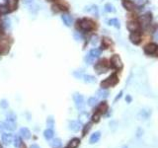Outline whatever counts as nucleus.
Segmentation results:
<instances>
[{"label":"nucleus","mask_w":158,"mask_h":148,"mask_svg":"<svg viewBox=\"0 0 158 148\" xmlns=\"http://www.w3.org/2000/svg\"><path fill=\"white\" fill-rule=\"evenodd\" d=\"M79 143H80V140L78 138H73L67 145V148H76L79 145Z\"/></svg>","instance_id":"obj_20"},{"label":"nucleus","mask_w":158,"mask_h":148,"mask_svg":"<svg viewBox=\"0 0 158 148\" xmlns=\"http://www.w3.org/2000/svg\"><path fill=\"white\" fill-rule=\"evenodd\" d=\"M47 1H52V0H47Z\"/></svg>","instance_id":"obj_52"},{"label":"nucleus","mask_w":158,"mask_h":148,"mask_svg":"<svg viewBox=\"0 0 158 148\" xmlns=\"http://www.w3.org/2000/svg\"><path fill=\"white\" fill-rule=\"evenodd\" d=\"M81 78H82L83 81L86 82V83H94V82H96V78L94 76L89 75V74H83Z\"/></svg>","instance_id":"obj_18"},{"label":"nucleus","mask_w":158,"mask_h":148,"mask_svg":"<svg viewBox=\"0 0 158 148\" xmlns=\"http://www.w3.org/2000/svg\"><path fill=\"white\" fill-rule=\"evenodd\" d=\"M61 20L66 27H71L73 24V17L68 13H63L61 15Z\"/></svg>","instance_id":"obj_4"},{"label":"nucleus","mask_w":158,"mask_h":148,"mask_svg":"<svg viewBox=\"0 0 158 148\" xmlns=\"http://www.w3.org/2000/svg\"><path fill=\"white\" fill-rule=\"evenodd\" d=\"M98 111H99V113H101V114L106 113L107 111H108V105H107L106 102H103V103L100 104V106L98 108Z\"/></svg>","instance_id":"obj_26"},{"label":"nucleus","mask_w":158,"mask_h":148,"mask_svg":"<svg viewBox=\"0 0 158 148\" xmlns=\"http://www.w3.org/2000/svg\"><path fill=\"white\" fill-rule=\"evenodd\" d=\"M73 38H74L75 41H77V42H81L83 40L82 35H81V34L79 33L78 31H75V32L73 33Z\"/></svg>","instance_id":"obj_31"},{"label":"nucleus","mask_w":158,"mask_h":148,"mask_svg":"<svg viewBox=\"0 0 158 148\" xmlns=\"http://www.w3.org/2000/svg\"><path fill=\"white\" fill-rule=\"evenodd\" d=\"M9 12H10V10H9V8L6 6V5H5V4L0 5V15L5 16V15H7Z\"/></svg>","instance_id":"obj_24"},{"label":"nucleus","mask_w":158,"mask_h":148,"mask_svg":"<svg viewBox=\"0 0 158 148\" xmlns=\"http://www.w3.org/2000/svg\"><path fill=\"white\" fill-rule=\"evenodd\" d=\"M87 104H88V106H90V107H95L96 105L98 104V99L95 98V97H91V98L88 99Z\"/></svg>","instance_id":"obj_28"},{"label":"nucleus","mask_w":158,"mask_h":148,"mask_svg":"<svg viewBox=\"0 0 158 148\" xmlns=\"http://www.w3.org/2000/svg\"><path fill=\"white\" fill-rule=\"evenodd\" d=\"M73 101L75 103V106L78 110L83 111L84 107H85V102H84V97L79 93H74L73 94Z\"/></svg>","instance_id":"obj_3"},{"label":"nucleus","mask_w":158,"mask_h":148,"mask_svg":"<svg viewBox=\"0 0 158 148\" xmlns=\"http://www.w3.org/2000/svg\"><path fill=\"white\" fill-rule=\"evenodd\" d=\"M53 135H55V132H53V130L52 129H46L44 131V136H45V138H47V139H52L53 137Z\"/></svg>","instance_id":"obj_25"},{"label":"nucleus","mask_w":158,"mask_h":148,"mask_svg":"<svg viewBox=\"0 0 158 148\" xmlns=\"http://www.w3.org/2000/svg\"><path fill=\"white\" fill-rule=\"evenodd\" d=\"M10 26H11V20L7 16H4L3 18L0 19V28L2 30L9 29Z\"/></svg>","instance_id":"obj_7"},{"label":"nucleus","mask_w":158,"mask_h":148,"mask_svg":"<svg viewBox=\"0 0 158 148\" xmlns=\"http://www.w3.org/2000/svg\"><path fill=\"white\" fill-rule=\"evenodd\" d=\"M91 126H92V124H91V122H89V124H87L86 126H84V129H83V136L87 134V132H88V131H89V129H91Z\"/></svg>","instance_id":"obj_37"},{"label":"nucleus","mask_w":158,"mask_h":148,"mask_svg":"<svg viewBox=\"0 0 158 148\" xmlns=\"http://www.w3.org/2000/svg\"><path fill=\"white\" fill-rule=\"evenodd\" d=\"M126 102H128V103H131V96H126Z\"/></svg>","instance_id":"obj_45"},{"label":"nucleus","mask_w":158,"mask_h":148,"mask_svg":"<svg viewBox=\"0 0 158 148\" xmlns=\"http://www.w3.org/2000/svg\"><path fill=\"white\" fill-rule=\"evenodd\" d=\"M123 148H128V147H126V146H124Z\"/></svg>","instance_id":"obj_50"},{"label":"nucleus","mask_w":158,"mask_h":148,"mask_svg":"<svg viewBox=\"0 0 158 148\" xmlns=\"http://www.w3.org/2000/svg\"><path fill=\"white\" fill-rule=\"evenodd\" d=\"M78 27L80 28L81 31H84V32H88V31L92 30L94 28V23L91 21L90 19L84 18L81 19L78 21Z\"/></svg>","instance_id":"obj_1"},{"label":"nucleus","mask_w":158,"mask_h":148,"mask_svg":"<svg viewBox=\"0 0 158 148\" xmlns=\"http://www.w3.org/2000/svg\"><path fill=\"white\" fill-rule=\"evenodd\" d=\"M84 10H85L86 12H89V13L93 14V15H95L96 17H98V15H99V9H98V7L96 6V5H90V6H86Z\"/></svg>","instance_id":"obj_12"},{"label":"nucleus","mask_w":158,"mask_h":148,"mask_svg":"<svg viewBox=\"0 0 158 148\" xmlns=\"http://www.w3.org/2000/svg\"><path fill=\"white\" fill-rule=\"evenodd\" d=\"M29 10H30V12L32 13V14H37L39 12V10H40V6H39V4H36L35 2L34 3H32L31 5H29Z\"/></svg>","instance_id":"obj_19"},{"label":"nucleus","mask_w":158,"mask_h":148,"mask_svg":"<svg viewBox=\"0 0 158 148\" xmlns=\"http://www.w3.org/2000/svg\"><path fill=\"white\" fill-rule=\"evenodd\" d=\"M123 5H124V7L128 10H134V4L132 3L131 1H129V0H125V1L123 2Z\"/></svg>","instance_id":"obj_23"},{"label":"nucleus","mask_w":158,"mask_h":148,"mask_svg":"<svg viewBox=\"0 0 158 148\" xmlns=\"http://www.w3.org/2000/svg\"><path fill=\"white\" fill-rule=\"evenodd\" d=\"M111 64L112 66L114 68H117V69H121V68L123 67V63H122V60H121V58L119 57V55H115L112 56L111 58Z\"/></svg>","instance_id":"obj_5"},{"label":"nucleus","mask_w":158,"mask_h":148,"mask_svg":"<svg viewBox=\"0 0 158 148\" xmlns=\"http://www.w3.org/2000/svg\"><path fill=\"white\" fill-rule=\"evenodd\" d=\"M118 81H119L118 76L116 75V74H112V75L110 76V77L107 78L106 80L101 82V87H102L103 89H105V88L115 86V85L118 83Z\"/></svg>","instance_id":"obj_2"},{"label":"nucleus","mask_w":158,"mask_h":148,"mask_svg":"<svg viewBox=\"0 0 158 148\" xmlns=\"http://www.w3.org/2000/svg\"><path fill=\"white\" fill-rule=\"evenodd\" d=\"M47 124L49 127H53V126H55V119H53L52 116H49V118H47Z\"/></svg>","instance_id":"obj_34"},{"label":"nucleus","mask_w":158,"mask_h":148,"mask_svg":"<svg viewBox=\"0 0 158 148\" xmlns=\"http://www.w3.org/2000/svg\"><path fill=\"white\" fill-rule=\"evenodd\" d=\"M20 135L24 139H29L31 137V131L27 127H22V129H20Z\"/></svg>","instance_id":"obj_14"},{"label":"nucleus","mask_w":158,"mask_h":148,"mask_svg":"<svg viewBox=\"0 0 158 148\" xmlns=\"http://www.w3.org/2000/svg\"><path fill=\"white\" fill-rule=\"evenodd\" d=\"M155 52H156V55H158V47H156V50H155Z\"/></svg>","instance_id":"obj_49"},{"label":"nucleus","mask_w":158,"mask_h":148,"mask_svg":"<svg viewBox=\"0 0 158 148\" xmlns=\"http://www.w3.org/2000/svg\"><path fill=\"white\" fill-rule=\"evenodd\" d=\"M0 148H2V146H1V145H0Z\"/></svg>","instance_id":"obj_51"},{"label":"nucleus","mask_w":158,"mask_h":148,"mask_svg":"<svg viewBox=\"0 0 158 148\" xmlns=\"http://www.w3.org/2000/svg\"><path fill=\"white\" fill-rule=\"evenodd\" d=\"M86 118H88V114L87 113H82L80 115V119H81V121H83V119H85Z\"/></svg>","instance_id":"obj_43"},{"label":"nucleus","mask_w":158,"mask_h":148,"mask_svg":"<svg viewBox=\"0 0 158 148\" xmlns=\"http://www.w3.org/2000/svg\"><path fill=\"white\" fill-rule=\"evenodd\" d=\"M109 25H111V26H114L116 28H120V21L117 19V18H113L111 20H109Z\"/></svg>","instance_id":"obj_29"},{"label":"nucleus","mask_w":158,"mask_h":148,"mask_svg":"<svg viewBox=\"0 0 158 148\" xmlns=\"http://www.w3.org/2000/svg\"><path fill=\"white\" fill-rule=\"evenodd\" d=\"M92 121L94 122H98L99 121H100V114L99 113L95 114V115L92 116Z\"/></svg>","instance_id":"obj_39"},{"label":"nucleus","mask_w":158,"mask_h":148,"mask_svg":"<svg viewBox=\"0 0 158 148\" xmlns=\"http://www.w3.org/2000/svg\"><path fill=\"white\" fill-rule=\"evenodd\" d=\"M84 59H85V61H86L87 64H93V63H94V61H95L96 58H94L93 56H91V55H89V53H87L86 56H85V58H84Z\"/></svg>","instance_id":"obj_30"},{"label":"nucleus","mask_w":158,"mask_h":148,"mask_svg":"<svg viewBox=\"0 0 158 148\" xmlns=\"http://www.w3.org/2000/svg\"><path fill=\"white\" fill-rule=\"evenodd\" d=\"M83 75V72L81 70H75L74 72H73V76H75L76 78H81Z\"/></svg>","instance_id":"obj_38"},{"label":"nucleus","mask_w":158,"mask_h":148,"mask_svg":"<svg viewBox=\"0 0 158 148\" xmlns=\"http://www.w3.org/2000/svg\"><path fill=\"white\" fill-rule=\"evenodd\" d=\"M105 11H106V12H108V13H111V12H115L116 9L111 3H107L105 5Z\"/></svg>","instance_id":"obj_32"},{"label":"nucleus","mask_w":158,"mask_h":148,"mask_svg":"<svg viewBox=\"0 0 158 148\" xmlns=\"http://www.w3.org/2000/svg\"><path fill=\"white\" fill-rule=\"evenodd\" d=\"M2 129H4V126H3V124H0V132H1Z\"/></svg>","instance_id":"obj_48"},{"label":"nucleus","mask_w":158,"mask_h":148,"mask_svg":"<svg viewBox=\"0 0 158 148\" xmlns=\"http://www.w3.org/2000/svg\"><path fill=\"white\" fill-rule=\"evenodd\" d=\"M17 5H18V0H6V6L9 8V10L16 9Z\"/></svg>","instance_id":"obj_17"},{"label":"nucleus","mask_w":158,"mask_h":148,"mask_svg":"<svg viewBox=\"0 0 158 148\" xmlns=\"http://www.w3.org/2000/svg\"><path fill=\"white\" fill-rule=\"evenodd\" d=\"M88 53L94 58H97L101 55V50H99V48H92Z\"/></svg>","instance_id":"obj_22"},{"label":"nucleus","mask_w":158,"mask_h":148,"mask_svg":"<svg viewBox=\"0 0 158 148\" xmlns=\"http://www.w3.org/2000/svg\"><path fill=\"white\" fill-rule=\"evenodd\" d=\"M30 148H40V146H39V145H37V144H33V145H31Z\"/></svg>","instance_id":"obj_46"},{"label":"nucleus","mask_w":158,"mask_h":148,"mask_svg":"<svg viewBox=\"0 0 158 148\" xmlns=\"http://www.w3.org/2000/svg\"><path fill=\"white\" fill-rule=\"evenodd\" d=\"M154 39L156 40V41H158V31L156 33H155V35H154Z\"/></svg>","instance_id":"obj_47"},{"label":"nucleus","mask_w":158,"mask_h":148,"mask_svg":"<svg viewBox=\"0 0 158 148\" xmlns=\"http://www.w3.org/2000/svg\"><path fill=\"white\" fill-rule=\"evenodd\" d=\"M156 45L154 44H149L147 45L146 47H144V52L147 53V55H152V53L155 52V50H156Z\"/></svg>","instance_id":"obj_15"},{"label":"nucleus","mask_w":158,"mask_h":148,"mask_svg":"<svg viewBox=\"0 0 158 148\" xmlns=\"http://www.w3.org/2000/svg\"><path fill=\"white\" fill-rule=\"evenodd\" d=\"M16 114L14 112H9L7 114V119H10V121H16Z\"/></svg>","instance_id":"obj_35"},{"label":"nucleus","mask_w":158,"mask_h":148,"mask_svg":"<svg viewBox=\"0 0 158 148\" xmlns=\"http://www.w3.org/2000/svg\"><path fill=\"white\" fill-rule=\"evenodd\" d=\"M122 94H123V92H120V94H118V96H117V98L115 99V102H117L119 99L121 98V97H122Z\"/></svg>","instance_id":"obj_44"},{"label":"nucleus","mask_w":158,"mask_h":148,"mask_svg":"<svg viewBox=\"0 0 158 148\" xmlns=\"http://www.w3.org/2000/svg\"><path fill=\"white\" fill-rule=\"evenodd\" d=\"M105 62H106V60L99 61L98 63L95 65V70L97 71V73L101 74V73H104L107 71V69H108V65H107Z\"/></svg>","instance_id":"obj_6"},{"label":"nucleus","mask_w":158,"mask_h":148,"mask_svg":"<svg viewBox=\"0 0 158 148\" xmlns=\"http://www.w3.org/2000/svg\"><path fill=\"white\" fill-rule=\"evenodd\" d=\"M103 44H106L109 47V45H112V42H111V40H110V39L105 38V39H103Z\"/></svg>","instance_id":"obj_41"},{"label":"nucleus","mask_w":158,"mask_h":148,"mask_svg":"<svg viewBox=\"0 0 158 148\" xmlns=\"http://www.w3.org/2000/svg\"><path fill=\"white\" fill-rule=\"evenodd\" d=\"M50 145H52L53 148H60V146L62 145V143H61V140L59 138H55L52 141Z\"/></svg>","instance_id":"obj_27"},{"label":"nucleus","mask_w":158,"mask_h":148,"mask_svg":"<svg viewBox=\"0 0 158 148\" xmlns=\"http://www.w3.org/2000/svg\"><path fill=\"white\" fill-rule=\"evenodd\" d=\"M2 142H3V144L5 145H10L11 142L13 140V135L11 134V133H3L2 134Z\"/></svg>","instance_id":"obj_10"},{"label":"nucleus","mask_w":158,"mask_h":148,"mask_svg":"<svg viewBox=\"0 0 158 148\" xmlns=\"http://www.w3.org/2000/svg\"><path fill=\"white\" fill-rule=\"evenodd\" d=\"M97 95H98V97L99 98H102V99H106L107 97L109 96V92L107 90H105V89H100V90H98L97 91Z\"/></svg>","instance_id":"obj_21"},{"label":"nucleus","mask_w":158,"mask_h":148,"mask_svg":"<svg viewBox=\"0 0 158 148\" xmlns=\"http://www.w3.org/2000/svg\"><path fill=\"white\" fill-rule=\"evenodd\" d=\"M98 42V37L97 36H92L91 37V44L93 45H95Z\"/></svg>","instance_id":"obj_40"},{"label":"nucleus","mask_w":158,"mask_h":148,"mask_svg":"<svg viewBox=\"0 0 158 148\" xmlns=\"http://www.w3.org/2000/svg\"><path fill=\"white\" fill-rule=\"evenodd\" d=\"M34 2H35V0H23V3L25 5H28V6L31 5L32 3H34Z\"/></svg>","instance_id":"obj_42"},{"label":"nucleus","mask_w":158,"mask_h":148,"mask_svg":"<svg viewBox=\"0 0 158 148\" xmlns=\"http://www.w3.org/2000/svg\"><path fill=\"white\" fill-rule=\"evenodd\" d=\"M126 27H128V29L129 31H131V32H135V31H138V29H139V25H138V23L134 22V21L129 22L128 25H126Z\"/></svg>","instance_id":"obj_13"},{"label":"nucleus","mask_w":158,"mask_h":148,"mask_svg":"<svg viewBox=\"0 0 158 148\" xmlns=\"http://www.w3.org/2000/svg\"><path fill=\"white\" fill-rule=\"evenodd\" d=\"M3 126H4V129H6L8 130H15L16 129V122H15V121L6 119V121L3 122Z\"/></svg>","instance_id":"obj_9"},{"label":"nucleus","mask_w":158,"mask_h":148,"mask_svg":"<svg viewBox=\"0 0 158 148\" xmlns=\"http://www.w3.org/2000/svg\"><path fill=\"white\" fill-rule=\"evenodd\" d=\"M101 137V132L100 131H96L94 132L93 134L91 135V137H90V143L91 144H94L96 143V142H98L99 141V139H100Z\"/></svg>","instance_id":"obj_16"},{"label":"nucleus","mask_w":158,"mask_h":148,"mask_svg":"<svg viewBox=\"0 0 158 148\" xmlns=\"http://www.w3.org/2000/svg\"><path fill=\"white\" fill-rule=\"evenodd\" d=\"M81 127H82V124H81L80 121H70V124H69V129H71L72 131L77 132V131H79V130L81 129Z\"/></svg>","instance_id":"obj_8"},{"label":"nucleus","mask_w":158,"mask_h":148,"mask_svg":"<svg viewBox=\"0 0 158 148\" xmlns=\"http://www.w3.org/2000/svg\"><path fill=\"white\" fill-rule=\"evenodd\" d=\"M20 145H21V139H20L19 136H15V138H14V146L18 148L20 147Z\"/></svg>","instance_id":"obj_36"},{"label":"nucleus","mask_w":158,"mask_h":148,"mask_svg":"<svg viewBox=\"0 0 158 148\" xmlns=\"http://www.w3.org/2000/svg\"><path fill=\"white\" fill-rule=\"evenodd\" d=\"M129 40L134 42V44H138V42H140V40H141V37H140V33H138L137 31H135V32H132L131 34V36H129Z\"/></svg>","instance_id":"obj_11"},{"label":"nucleus","mask_w":158,"mask_h":148,"mask_svg":"<svg viewBox=\"0 0 158 148\" xmlns=\"http://www.w3.org/2000/svg\"><path fill=\"white\" fill-rule=\"evenodd\" d=\"M8 107H9L8 101L5 100V99H2V100L0 101V108H1V109H3V110H6Z\"/></svg>","instance_id":"obj_33"}]
</instances>
